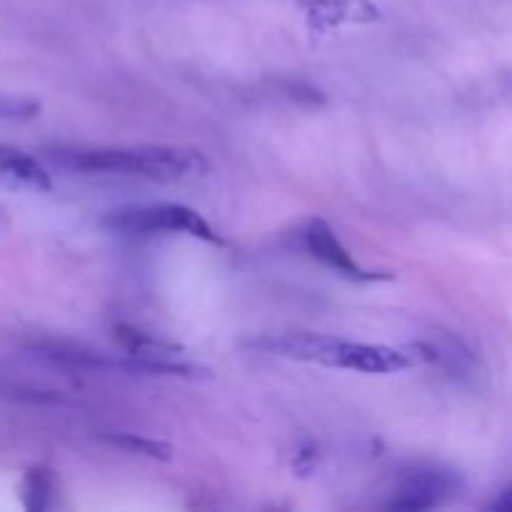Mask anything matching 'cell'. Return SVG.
<instances>
[{"instance_id": "7", "label": "cell", "mask_w": 512, "mask_h": 512, "mask_svg": "<svg viewBox=\"0 0 512 512\" xmlns=\"http://www.w3.org/2000/svg\"><path fill=\"white\" fill-rule=\"evenodd\" d=\"M33 353L48 363L70 370H125L130 373L128 358H113V355L95 350L90 345L73 343V340H43L33 345Z\"/></svg>"}, {"instance_id": "6", "label": "cell", "mask_w": 512, "mask_h": 512, "mask_svg": "<svg viewBox=\"0 0 512 512\" xmlns=\"http://www.w3.org/2000/svg\"><path fill=\"white\" fill-rule=\"evenodd\" d=\"M115 340L120 348L130 355V358L145 360V363L160 365L168 375H180V378H195V375H205L203 368H195L180 360L183 348L168 340L153 338V335L143 333L130 325H115Z\"/></svg>"}, {"instance_id": "8", "label": "cell", "mask_w": 512, "mask_h": 512, "mask_svg": "<svg viewBox=\"0 0 512 512\" xmlns=\"http://www.w3.org/2000/svg\"><path fill=\"white\" fill-rule=\"evenodd\" d=\"M310 30H335L340 25H368L380 20V8L370 0H305Z\"/></svg>"}, {"instance_id": "5", "label": "cell", "mask_w": 512, "mask_h": 512, "mask_svg": "<svg viewBox=\"0 0 512 512\" xmlns=\"http://www.w3.org/2000/svg\"><path fill=\"white\" fill-rule=\"evenodd\" d=\"M303 243H305V250H308L315 260L328 265L333 273L343 275V278L348 280H355V283H373V280L390 278V275L370 273V270L360 268V265L353 260V255L348 253V248L338 240L335 230L330 228L325 220L320 218L308 220V225H305L303 230Z\"/></svg>"}, {"instance_id": "9", "label": "cell", "mask_w": 512, "mask_h": 512, "mask_svg": "<svg viewBox=\"0 0 512 512\" xmlns=\"http://www.w3.org/2000/svg\"><path fill=\"white\" fill-rule=\"evenodd\" d=\"M0 180H8L13 185H23L30 190H50V175L43 165L28 153L0 145Z\"/></svg>"}, {"instance_id": "11", "label": "cell", "mask_w": 512, "mask_h": 512, "mask_svg": "<svg viewBox=\"0 0 512 512\" xmlns=\"http://www.w3.org/2000/svg\"><path fill=\"white\" fill-rule=\"evenodd\" d=\"M55 480L50 470L30 468L23 478V505L28 510L43 512L53 505Z\"/></svg>"}, {"instance_id": "2", "label": "cell", "mask_w": 512, "mask_h": 512, "mask_svg": "<svg viewBox=\"0 0 512 512\" xmlns=\"http://www.w3.org/2000/svg\"><path fill=\"white\" fill-rule=\"evenodd\" d=\"M243 345L250 350H258V353L275 355V358L318 363L325 368H343L368 375L400 373V370H408L410 365H415V358L405 350L388 348V345L353 343V340L320 333L260 335V338L245 340Z\"/></svg>"}, {"instance_id": "12", "label": "cell", "mask_w": 512, "mask_h": 512, "mask_svg": "<svg viewBox=\"0 0 512 512\" xmlns=\"http://www.w3.org/2000/svg\"><path fill=\"white\" fill-rule=\"evenodd\" d=\"M105 443L115 445V448H123L133 455H145V458L153 460H170L173 458V445L163 443V440L143 438V435L135 433H105Z\"/></svg>"}, {"instance_id": "4", "label": "cell", "mask_w": 512, "mask_h": 512, "mask_svg": "<svg viewBox=\"0 0 512 512\" xmlns=\"http://www.w3.org/2000/svg\"><path fill=\"white\" fill-rule=\"evenodd\" d=\"M463 490L465 480L458 470L440 468V465H418L413 470H405L390 508L430 510L455 500Z\"/></svg>"}, {"instance_id": "1", "label": "cell", "mask_w": 512, "mask_h": 512, "mask_svg": "<svg viewBox=\"0 0 512 512\" xmlns=\"http://www.w3.org/2000/svg\"><path fill=\"white\" fill-rule=\"evenodd\" d=\"M53 163L88 175H123V178L180 183L210 170L203 153L173 145H140V148H58L48 150Z\"/></svg>"}, {"instance_id": "3", "label": "cell", "mask_w": 512, "mask_h": 512, "mask_svg": "<svg viewBox=\"0 0 512 512\" xmlns=\"http://www.w3.org/2000/svg\"><path fill=\"white\" fill-rule=\"evenodd\" d=\"M103 228L120 235H155V233H183L200 238L205 243H218V235L198 210L178 203L158 205H128V208L110 210L103 218Z\"/></svg>"}, {"instance_id": "13", "label": "cell", "mask_w": 512, "mask_h": 512, "mask_svg": "<svg viewBox=\"0 0 512 512\" xmlns=\"http://www.w3.org/2000/svg\"><path fill=\"white\" fill-rule=\"evenodd\" d=\"M490 510H500V512H512V485L510 488H505L503 493H500V498L495 500L493 505H490Z\"/></svg>"}, {"instance_id": "10", "label": "cell", "mask_w": 512, "mask_h": 512, "mask_svg": "<svg viewBox=\"0 0 512 512\" xmlns=\"http://www.w3.org/2000/svg\"><path fill=\"white\" fill-rule=\"evenodd\" d=\"M410 350H415V353H410L415 358V363H418V360H425V363L430 365H440V368L448 370L455 378L473 375L475 370L473 353H470L468 348H463L460 343H455V340H448V345L423 340V343H415Z\"/></svg>"}]
</instances>
